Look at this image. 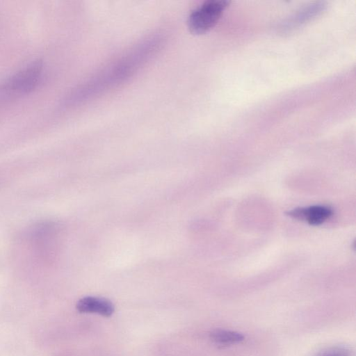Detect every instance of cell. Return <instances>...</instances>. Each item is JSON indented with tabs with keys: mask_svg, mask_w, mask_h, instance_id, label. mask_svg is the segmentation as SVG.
<instances>
[{
	"mask_svg": "<svg viewBox=\"0 0 356 356\" xmlns=\"http://www.w3.org/2000/svg\"><path fill=\"white\" fill-rule=\"evenodd\" d=\"M44 71L43 62L34 60L10 76L0 86V93L18 96L33 91L40 83Z\"/></svg>",
	"mask_w": 356,
	"mask_h": 356,
	"instance_id": "6da1fadb",
	"label": "cell"
},
{
	"mask_svg": "<svg viewBox=\"0 0 356 356\" xmlns=\"http://www.w3.org/2000/svg\"><path fill=\"white\" fill-rule=\"evenodd\" d=\"M229 3L226 0H208L203 2L189 15L188 29L196 35L207 33L216 26Z\"/></svg>",
	"mask_w": 356,
	"mask_h": 356,
	"instance_id": "7a4b0ae2",
	"label": "cell"
},
{
	"mask_svg": "<svg viewBox=\"0 0 356 356\" xmlns=\"http://www.w3.org/2000/svg\"><path fill=\"white\" fill-rule=\"evenodd\" d=\"M325 8L326 3L324 1L315 2L308 5L286 19L281 24L280 31L287 33L294 31L321 15Z\"/></svg>",
	"mask_w": 356,
	"mask_h": 356,
	"instance_id": "3957f363",
	"label": "cell"
},
{
	"mask_svg": "<svg viewBox=\"0 0 356 356\" xmlns=\"http://www.w3.org/2000/svg\"><path fill=\"white\" fill-rule=\"evenodd\" d=\"M286 214L293 218L307 221L311 225H319L332 216V211L325 206L315 205L293 209Z\"/></svg>",
	"mask_w": 356,
	"mask_h": 356,
	"instance_id": "277c9868",
	"label": "cell"
},
{
	"mask_svg": "<svg viewBox=\"0 0 356 356\" xmlns=\"http://www.w3.org/2000/svg\"><path fill=\"white\" fill-rule=\"evenodd\" d=\"M76 309L82 313H94L104 316H109L114 312L111 302L94 296H86L80 299L76 304Z\"/></svg>",
	"mask_w": 356,
	"mask_h": 356,
	"instance_id": "5b68a950",
	"label": "cell"
},
{
	"mask_svg": "<svg viewBox=\"0 0 356 356\" xmlns=\"http://www.w3.org/2000/svg\"><path fill=\"white\" fill-rule=\"evenodd\" d=\"M210 338L217 344L227 346L238 343L244 340L243 334L233 330L217 329L210 333Z\"/></svg>",
	"mask_w": 356,
	"mask_h": 356,
	"instance_id": "8992f818",
	"label": "cell"
},
{
	"mask_svg": "<svg viewBox=\"0 0 356 356\" xmlns=\"http://www.w3.org/2000/svg\"><path fill=\"white\" fill-rule=\"evenodd\" d=\"M318 356H351V355L348 349L344 347L336 346L324 350Z\"/></svg>",
	"mask_w": 356,
	"mask_h": 356,
	"instance_id": "52a82bcc",
	"label": "cell"
}]
</instances>
